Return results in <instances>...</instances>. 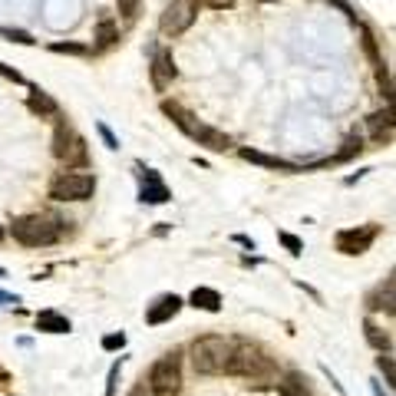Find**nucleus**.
<instances>
[{"label":"nucleus","mask_w":396,"mask_h":396,"mask_svg":"<svg viewBox=\"0 0 396 396\" xmlns=\"http://www.w3.org/2000/svg\"><path fill=\"white\" fill-rule=\"evenodd\" d=\"M53 155L66 165V169H73V165H86L89 155H86V142L76 136L73 129H70V123H56V129H53Z\"/></svg>","instance_id":"423d86ee"},{"label":"nucleus","mask_w":396,"mask_h":396,"mask_svg":"<svg viewBox=\"0 0 396 396\" xmlns=\"http://www.w3.org/2000/svg\"><path fill=\"white\" fill-rule=\"evenodd\" d=\"M235 241H238V245H241V247H251V251H254V241H251V238H247V235H235Z\"/></svg>","instance_id":"c9c22d12"},{"label":"nucleus","mask_w":396,"mask_h":396,"mask_svg":"<svg viewBox=\"0 0 396 396\" xmlns=\"http://www.w3.org/2000/svg\"><path fill=\"white\" fill-rule=\"evenodd\" d=\"M182 132L195 139L198 146L211 148V152H224V148H231V139L224 136V132H218V129L205 125V123H192V119H188V123L182 125Z\"/></svg>","instance_id":"9d476101"},{"label":"nucleus","mask_w":396,"mask_h":396,"mask_svg":"<svg viewBox=\"0 0 396 396\" xmlns=\"http://www.w3.org/2000/svg\"><path fill=\"white\" fill-rule=\"evenodd\" d=\"M277 393L281 396H310V383L304 373H284V380H277Z\"/></svg>","instance_id":"f3484780"},{"label":"nucleus","mask_w":396,"mask_h":396,"mask_svg":"<svg viewBox=\"0 0 396 396\" xmlns=\"http://www.w3.org/2000/svg\"><path fill=\"white\" fill-rule=\"evenodd\" d=\"M363 334H367V344H370L373 350H380V353H390V344H393V340H390V334H386L383 327H376L373 321H367V323H363Z\"/></svg>","instance_id":"6ab92c4d"},{"label":"nucleus","mask_w":396,"mask_h":396,"mask_svg":"<svg viewBox=\"0 0 396 396\" xmlns=\"http://www.w3.org/2000/svg\"><path fill=\"white\" fill-rule=\"evenodd\" d=\"M37 327L47 330V334H70V321H66L63 314H56V310H40Z\"/></svg>","instance_id":"a211bd4d"},{"label":"nucleus","mask_w":396,"mask_h":396,"mask_svg":"<svg viewBox=\"0 0 396 396\" xmlns=\"http://www.w3.org/2000/svg\"><path fill=\"white\" fill-rule=\"evenodd\" d=\"M169 198H172V192L162 185L159 172L146 169V172H142V188H139V201H142V205H165Z\"/></svg>","instance_id":"9b49d317"},{"label":"nucleus","mask_w":396,"mask_h":396,"mask_svg":"<svg viewBox=\"0 0 396 396\" xmlns=\"http://www.w3.org/2000/svg\"><path fill=\"white\" fill-rule=\"evenodd\" d=\"M198 3H205V7H211V10H224V7H231L235 0H198Z\"/></svg>","instance_id":"72a5a7b5"},{"label":"nucleus","mask_w":396,"mask_h":396,"mask_svg":"<svg viewBox=\"0 0 396 396\" xmlns=\"http://www.w3.org/2000/svg\"><path fill=\"white\" fill-rule=\"evenodd\" d=\"M380 235V224H363V228H344V231H337V251L340 254H363V251H370V245L376 241Z\"/></svg>","instance_id":"6e6552de"},{"label":"nucleus","mask_w":396,"mask_h":396,"mask_svg":"<svg viewBox=\"0 0 396 396\" xmlns=\"http://www.w3.org/2000/svg\"><path fill=\"white\" fill-rule=\"evenodd\" d=\"M7 304H20V297L7 294V291H0V307H7Z\"/></svg>","instance_id":"f704fd0d"},{"label":"nucleus","mask_w":396,"mask_h":396,"mask_svg":"<svg viewBox=\"0 0 396 396\" xmlns=\"http://www.w3.org/2000/svg\"><path fill=\"white\" fill-rule=\"evenodd\" d=\"M373 393H376V396H386V393H383V386H380V383H373Z\"/></svg>","instance_id":"4c0bfd02"},{"label":"nucleus","mask_w":396,"mask_h":396,"mask_svg":"<svg viewBox=\"0 0 396 396\" xmlns=\"http://www.w3.org/2000/svg\"><path fill=\"white\" fill-rule=\"evenodd\" d=\"M0 76H7V79H13V83H24V76L17 73V70H10L7 63H0Z\"/></svg>","instance_id":"473e14b6"},{"label":"nucleus","mask_w":396,"mask_h":396,"mask_svg":"<svg viewBox=\"0 0 396 396\" xmlns=\"http://www.w3.org/2000/svg\"><path fill=\"white\" fill-rule=\"evenodd\" d=\"M0 274H3V268H0Z\"/></svg>","instance_id":"ea45409f"},{"label":"nucleus","mask_w":396,"mask_h":396,"mask_svg":"<svg viewBox=\"0 0 396 396\" xmlns=\"http://www.w3.org/2000/svg\"><path fill=\"white\" fill-rule=\"evenodd\" d=\"M0 37L13 40V43H33V37L26 30H13V26H0Z\"/></svg>","instance_id":"cd10ccee"},{"label":"nucleus","mask_w":396,"mask_h":396,"mask_svg":"<svg viewBox=\"0 0 396 396\" xmlns=\"http://www.w3.org/2000/svg\"><path fill=\"white\" fill-rule=\"evenodd\" d=\"M277 241H281L291 254H304V241H300L297 235H291V231H277Z\"/></svg>","instance_id":"393cba45"},{"label":"nucleus","mask_w":396,"mask_h":396,"mask_svg":"<svg viewBox=\"0 0 396 396\" xmlns=\"http://www.w3.org/2000/svg\"><path fill=\"white\" fill-rule=\"evenodd\" d=\"M96 47H112V43H116V40H119V26L112 24L109 17H99V24H96Z\"/></svg>","instance_id":"412c9836"},{"label":"nucleus","mask_w":396,"mask_h":396,"mask_svg":"<svg viewBox=\"0 0 396 396\" xmlns=\"http://www.w3.org/2000/svg\"><path fill=\"white\" fill-rule=\"evenodd\" d=\"M119 370H123V360H119V363H112V370H109V383H106V396H116V383H119Z\"/></svg>","instance_id":"c756f323"},{"label":"nucleus","mask_w":396,"mask_h":396,"mask_svg":"<svg viewBox=\"0 0 396 396\" xmlns=\"http://www.w3.org/2000/svg\"><path fill=\"white\" fill-rule=\"evenodd\" d=\"M129 396H146V386H136V390H132Z\"/></svg>","instance_id":"e433bc0d"},{"label":"nucleus","mask_w":396,"mask_h":396,"mask_svg":"<svg viewBox=\"0 0 396 396\" xmlns=\"http://www.w3.org/2000/svg\"><path fill=\"white\" fill-rule=\"evenodd\" d=\"M367 129H370V139L376 146H390L393 142V106H383L380 112H373L367 119Z\"/></svg>","instance_id":"f8f14e48"},{"label":"nucleus","mask_w":396,"mask_h":396,"mask_svg":"<svg viewBox=\"0 0 396 396\" xmlns=\"http://www.w3.org/2000/svg\"><path fill=\"white\" fill-rule=\"evenodd\" d=\"M376 367H380V373H383V380L390 386H393V380H396V370H393V357H390V353H380V357H376Z\"/></svg>","instance_id":"a878e982"},{"label":"nucleus","mask_w":396,"mask_h":396,"mask_svg":"<svg viewBox=\"0 0 396 396\" xmlns=\"http://www.w3.org/2000/svg\"><path fill=\"white\" fill-rule=\"evenodd\" d=\"M162 112H165V116H172V123L178 125V129H182V125L192 119V116H188V112L182 109L178 102H172V99H162Z\"/></svg>","instance_id":"5701e85b"},{"label":"nucleus","mask_w":396,"mask_h":396,"mask_svg":"<svg viewBox=\"0 0 396 396\" xmlns=\"http://www.w3.org/2000/svg\"><path fill=\"white\" fill-rule=\"evenodd\" d=\"M360 152H363V139H360V136H350V139L344 142V148H340V152L334 155V162H346V159H353V155H360Z\"/></svg>","instance_id":"b1692460"},{"label":"nucleus","mask_w":396,"mask_h":396,"mask_svg":"<svg viewBox=\"0 0 396 396\" xmlns=\"http://www.w3.org/2000/svg\"><path fill=\"white\" fill-rule=\"evenodd\" d=\"M182 390V353L172 350L169 357L152 363L148 370V393L152 396H178Z\"/></svg>","instance_id":"20e7f679"},{"label":"nucleus","mask_w":396,"mask_h":396,"mask_svg":"<svg viewBox=\"0 0 396 396\" xmlns=\"http://www.w3.org/2000/svg\"><path fill=\"white\" fill-rule=\"evenodd\" d=\"M26 106H30V112H37L40 119H56V116H60V102L50 96V93H43L40 86H30Z\"/></svg>","instance_id":"4468645a"},{"label":"nucleus","mask_w":396,"mask_h":396,"mask_svg":"<svg viewBox=\"0 0 396 396\" xmlns=\"http://www.w3.org/2000/svg\"><path fill=\"white\" fill-rule=\"evenodd\" d=\"M96 129H99V136H102V142H106V146H109V148H119V139H116V136L109 132V125H106V123H99Z\"/></svg>","instance_id":"7c9ffc66"},{"label":"nucleus","mask_w":396,"mask_h":396,"mask_svg":"<svg viewBox=\"0 0 396 396\" xmlns=\"http://www.w3.org/2000/svg\"><path fill=\"white\" fill-rule=\"evenodd\" d=\"M195 13H198V3L195 0H172L169 7H165V13H162V33L165 37H178V33H185L188 26L195 24Z\"/></svg>","instance_id":"0eeeda50"},{"label":"nucleus","mask_w":396,"mask_h":396,"mask_svg":"<svg viewBox=\"0 0 396 396\" xmlns=\"http://www.w3.org/2000/svg\"><path fill=\"white\" fill-rule=\"evenodd\" d=\"M10 235L17 245L24 247H50L60 241V228L50 222L47 215H24V218H13Z\"/></svg>","instance_id":"f03ea898"},{"label":"nucleus","mask_w":396,"mask_h":396,"mask_svg":"<svg viewBox=\"0 0 396 396\" xmlns=\"http://www.w3.org/2000/svg\"><path fill=\"white\" fill-rule=\"evenodd\" d=\"M370 310H386V314H393V274L386 277V291L380 287L376 294H370V304H367Z\"/></svg>","instance_id":"aec40b11"},{"label":"nucleus","mask_w":396,"mask_h":396,"mask_svg":"<svg viewBox=\"0 0 396 396\" xmlns=\"http://www.w3.org/2000/svg\"><path fill=\"white\" fill-rule=\"evenodd\" d=\"M224 373L228 376H241V380H251L258 386H268L277 376V367L274 360L251 344H231V353H228V363H224Z\"/></svg>","instance_id":"f257e3e1"},{"label":"nucleus","mask_w":396,"mask_h":396,"mask_svg":"<svg viewBox=\"0 0 396 396\" xmlns=\"http://www.w3.org/2000/svg\"><path fill=\"white\" fill-rule=\"evenodd\" d=\"M50 50L53 53H70V56H86L89 53L83 43H50Z\"/></svg>","instance_id":"bb28decb"},{"label":"nucleus","mask_w":396,"mask_h":396,"mask_svg":"<svg viewBox=\"0 0 396 396\" xmlns=\"http://www.w3.org/2000/svg\"><path fill=\"white\" fill-rule=\"evenodd\" d=\"M136 7H139V0H119V13L123 17H136Z\"/></svg>","instance_id":"2f4dec72"},{"label":"nucleus","mask_w":396,"mask_h":396,"mask_svg":"<svg viewBox=\"0 0 396 396\" xmlns=\"http://www.w3.org/2000/svg\"><path fill=\"white\" fill-rule=\"evenodd\" d=\"M188 304L198 310H208V314H215V310H222V294L215 291V287H195L192 294H188Z\"/></svg>","instance_id":"dca6fc26"},{"label":"nucleus","mask_w":396,"mask_h":396,"mask_svg":"<svg viewBox=\"0 0 396 396\" xmlns=\"http://www.w3.org/2000/svg\"><path fill=\"white\" fill-rule=\"evenodd\" d=\"M0 241H3V231H0Z\"/></svg>","instance_id":"58836bf2"},{"label":"nucleus","mask_w":396,"mask_h":396,"mask_svg":"<svg viewBox=\"0 0 396 396\" xmlns=\"http://www.w3.org/2000/svg\"><path fill=\"white\" fill-rule=\"evenodd\" d=\"M123 346H125V334H106L102 337V350H109V353L112 350H123Z\"/></svg>","instance_id":"c85d7f7f"},{"label":"nucleus","mask_w":396,"mask_h":396,"mask_svg":"<svg viewBox=\"0 0 396 396\" xmlns=\"http://www.w3.org/2000/svg\"><path fill=\"white\" fill-rule=\"evenodd\" d=\"M241 159L254 162L261 169H277V172H300V165L281 159V155H268V152H258V148H241Z\"/></svg>","instance_id":"ddd939ff"},{"label":"nucleus","mask_w":396,"mask_h":396,"mask_svg":"<svg viewBox=\"0 0 396 396\" xmlns=\"http://www.w3.org/2000/svg\"><path fill=\"white\" fill-rule=\"evenodd\" d=\"M178 310H182V297L162 294L159 300H155V304L146 310V321H148V323H165V321H172Z\"/></svg>","instance_id":"2eb2a0df"},{"label":"nucleus","mask_w":396,"mask_h":396,"mask_svg":"<svg viewBox=\"0 0 396 396\" xmlns=\"http://www.w3.org/2000/svg\"><path fill=\"white\" fill-rule=\"evenodd\" d=\"M148 76H152V86L159 89V93H165V89L172 86V79L178 76L172 50H152V66H148Z\"/></svg>","instance_id":"1a4fd4ad"},{"label":"nucleus","mask_w":396,"mask_h":396,"mask_svg":"<svg viewBox=\"0 0 396 396\" xmlns=\"http://www.w3.org/2000/svg\"><path fill=\"white\" fill-rule=\"evenodd\" d=\"M228 353H231V340L215 337V334L198 337L195 344H192V367H195V373H205V376L224 373Z\"/></svg>","instance_id":"7ed1b4c3"},{"label":"nucleus","mask_w":396,"mask_h":396,"mask_svg":"<svg viewBox=\"0 0 396 396\" xmlns=\"http://www.w3.org/2000/svg\"><path fill=\"white\" fill-rule=\"evenodd\" d=\"M96 192V178L86 172H60L50 182V198L53 201H86Z\"/></svg>","instance_id":"39448f33"},{"label":"nucleus","mask_w":396,"mask_h":396,"mask_svg":"<svg viewBox=\"0 0 396 396\" xmlns=\"http://www.w3.org/2000/svg\"><path fill=\"white\" fill-rule=\"evenodd\" d=\"M360 33H363V50H367V56L373 60V66H383V56H380V50H376V37H373V30L367 24H360Z\"/></svg>","instance_id":"4be33fe9"}]
</instances>
